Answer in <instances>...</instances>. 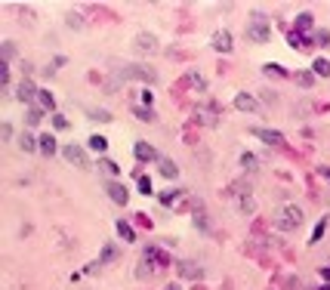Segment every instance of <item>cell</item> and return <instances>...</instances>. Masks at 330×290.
Wrapping results in <instances>:
<instances>
[{"instance_id":"cell-31","label":"cell","mask_w":330,"mask_h":290,"mask_svg":"<svg viewBox=\"0 0 330 290\" xmlns=\"http://www.w3.org/2000/svg\"><path fill=\"white\" fill-rule=\"evenodd\" d=\"M136 117L145 120V123H152V120H155V111H152V108H136Z\"/></svg>"},{"instance_id":"cell-22","label":"cell","mask_w":330,"mask_h":290,"mask_svg":"<svg viewBox=\"0 0 330 290\" xmlns=\"http://www.w3.org/2000/svg\"><path fill=\"white\" fill-rule=\"evenodd\" d=\"M312 71H315L318 77H330V62H327V59H315V62H312Z\"/></svg>"},{"instance_id":"cell-33","label":"cell","mask_w":330,"mask_h":290,"mask_svg":"<svg viewBox=\"0 0 330 290\" xmlns=\"http://www.w3.org/2000/svg\"><path fill=\"white\" fill-rule=\"evenodd\" d=\"M266 71H269V74H275V77H287V71H284L278 62H269V65H266Z\"/></svg>"},{"instance_id":"cell-42","label":"cell","mask_w":330,"mask_h":290,"mask_svg":"<svg viewBox=\"0 0 330 290\" xmlns=\"http://www.w3.org/2000/svg\"><path fill=\"white\" fill-rule=\"evenodd\" d=\"M4 139H7V142L13 139V127H10V123H4Z\"/></svg>"},{"instance_id":"cell-44","label":"cell","mask_w":330,"mask_h":290,"mask_svg":"<svg viewBox=\"0 0 330 290\" xmlns=\"http://www.w3.org/2000/svg\"><path fill=\"white\" fill-rule=\"evenodd\" d=\"M321 278H324V281H330V269H321Z\"/></svg>"},{"instance_id":"cell-41","label":"cell","mask_w":330,"mask_h":290,"mask_svg":"<svg viewBox=\"0 0 330 290\" xmlns=\"http://www.w3.org/2000/svg\"><path fill=\"white\" fill-rule=\"evenodd\" d=\"M238 207H241L244 213H250V210H253V198H250V195H244V201H238Z\"/></svg>"},{"instance_id":"cell-46","label":"cell","mask_w":330,"mask_h":290,"mask_svg":"<svg viewBox=\"0 0 330 290\" xmlns=\"http://www.w3.org/2000/svg\"><path fill=\"white\" fill-rule=\"evenodd\" d=\"M318 290H330V287H327V284H324V287H318Z\"/></svg>"},{"instance_id":"cell-8","label":"cell","mask_w":330,"mask_h":290,"mask_svg":"<svg viewBox=\"0 0 330 290\" xmlns=\"http://www.w3.org/2000/svg\"><path fill=\"white\" fill-rule=\"evenodd\" d=\"M210 44H213L216 53H232V34H229V31H216V34L210 37Z\"/></svg>"},{"instance_id":"cell-11","label":"cell","mask_w":330,"mask_h":290,"mask_svg":"<svg viewBox=\"0 0 330 290\" xmlns=\"http://www.w3.org/2000/svg\"><path fill=\"white\" fill-rule=\"evenodd\" d=\"M133 154H136V160H142V164H145V160H158V151H155L149 142H136V145H133Z\"/></svg>"},{"instance_id":"cell-24","label":"cell","mask_w":330,"mask_h":290,"mask_svg":"<svg viewBox=\"0 0 330 290\" xmlns=\"http://www.w3.org/2000/svg\"><path fill=\"white\" fill-rule=\"evenodd\" d=\"M90 117L99 120V123H108V120H112V111H105V108H90Z\"/></svg>"},{"instance_id":"cell-2","label":"cell","mask_w":330,"mask_h":290,"mask_svg":"<svg viewBox=\"0 0 330 290\" xmlns=\"http://www.w3.org/2000/svg\"><path fill=\"white\" fill-rule=\"evenodd\" d=\"M118 80H145V84H158V71L152 65H124L118 71Z\"/></svg>"},{"instance_id":"cell-43","label":"cell","mask_w":330,"mask_h":290,"mask_svg":"<svg viewBox=\"0 0 330 290\" xmlns=\"http://www.w3.org/2000/svg\"><path fill=\"white\" fill-rule=\"evenodd\" d=\"M318 173H321L324 179H330V167H318Z\"/></svg>"},{"instance_id":"cell-5","label":"cell","mask_w":330,"mask_h":290,"mask_svg":"<svg viewBox=\"0 0 330 290\" xmlns=\"http://www.w3.org/2000/svg\"><path fill=\"white\" fill-rule=\"evenodd\" d=\"M133 50H136V53H155V50H158V40H155V34H149V31H139V34L133 37Z\"/></svg>"},{"instance_id":"cell-13","label":"cell","mask_w":330,"mask_h":290,"mask_svg":"<svg viewBox=\"0 0 330 290\" xmlns=\"http://www.w3.org/2000/svg\"><path fill=\"white\" fill-rule=\"evenodd\" d=\"M235 108H241V111H256L260 105H256V99H253L250 93H238V96H235Z\"/></svg>"},{"instance_id":"cell-15","label":"cell","mask_w":330,"mask_h":290,"mask_svg":"<svg viewBox=\"0 0 330 290\" xmlns=\"http://www.w3.org/2000/svg\"><path fill=\"white\" fill-rule=\"evenodd\" d=\"M19 148H22V151H38V148H41V139H34V136L25 130V133H19Z\"/></svg>"},{"instance_id":"cell-23","label":"cell","mask_w":330,"mask_h":290,"mask_svg":"<svg viewBox=\"0 0 330 290\" xmlns=\"http://www.w3.org/2000/svg\"><path fill=\"white\" fill-rule=\"evenodd\" d=\"M136 188H139L142 195H152V179L142 176V173H136Z\"/></svg>"},{"instance_id":"cell-7","label":"cell","mask_w":330,"mask_h":290,"mask_svg":"<svg viewBox=\"0 0 330 290\" xmlns=\"http://www.w3.org/2000/svg\"><path fill=\"white\" fill-rule=\"evenodd\" d=\"M176 269H179V275H182V278H189V281H201V278H204V269H201L198 263H192V260L176 263Z\"/></svg>"},{"instance_id":"cell-27","label":"cell","mask_w":330,"mask_h":290,"mask_svg":"<svg viewBox=\"0 0 330 290\" xmlns=\"http://www.w3.org/2000/svg\"><path fill=\"white\" fill-rule=\"evenodd\" d=\"M287 44L290 47H306V37L300 31H287Z\"/></svg>"},{"instance_id":"cell-19","label":"cell","mask_w":330,"mask_h":290,"mask_svg":"<svg viewBox=\"0 0 330 290\" xmlns=\"http://www.w3.org/2000/svg\"><path fill=\"white\" fill-rule=\"evenodd\" d=\"M38 108H44V111H53V108H56V99H53L47 90H41V96H38Z\"/></svg>"},{"instance_id":"cell-9","label":"cell","mask_w":330,"mask_h":290,"mask_svg":"<svg viewBox=\"0 0 330 290\" xmlns=\"http://www.w3.org/2000/svg\"><path fill=\"white\" fill-rule=\"evenodd\" d=\"M105 191H108V198H112L118 207H124V204L130 201V195H127V188H124L121 182H108V185H105Z\"/></svg>"},{"instance_id":"cell-35","label":"cell","mask_w":330,"mask_h":290,"mask_svg":"<svg viewBox=\"0 0 330 290\" xmlns=\"http://www.w3.org/2000/svg\"><path fill=\"white\" fill-rule=\"evenodd\" d=\"M99 167H102V170H105L108 176H115V173H118V164H115V160H108V157H105V160L99 164Z\"/></svg>"},{"instance_id":"cell-16","label":"cell","mask_w":330,"mask_h":290,"mask_svg":"<svg viewBox=\"0 0 330 290\" xmlns=\"http://www.w3.org/2000/svg\"><path fill=\"white\" fill-rule=\"evenodd\" d=\"M312 25H315V19H312L309 13H300V16H297V28H293V31L306 34V31H312Z\"/></svg>"},{"instance_id":"cell-18","label":"cell","mask_w":330,"mask_h":290,"mask_svg":"<svg viewBox=\"0 0 330 290\" xmlns=\"http://www.w3.org/2000/svg\"><path fill=\"white\" fill-rule=\"evenodd\" d=\"M41 120H44V108H38V105L28 108V114H25V123H28V127H38Z\"/></svg>"},{"instance_id":"cell-30","label":"cell","mask_w":330,"mask_h":290,"mask_svg":"<svg viewBox=\"0 0 330 290\" xmlns=\"http://www.w3.org/2000/svg\"><path fill=\"white\" fill-rule=\"evenodd\" d=\"M192 84L201 90V93H207V80H204V74H198V71H192Z\"/></svg>"},{"instance_id":"cell-37","label":"cell","mask_w":330,"mask_h":290,"mask_svg":"<svg viewBox=\"0 0 330 290\" xmlns=\"http://www.w3.org/2000/svg\"><path fill=\"white\" fill-rule=\"evenodd\" d=\"M16 56V47H13V40H4V62H10Z\"/></svg>"},{"instance_id":"cell-10","label":"cell","mask_w":330,"mask_h":290,"mask_svg":"<svg viewBox=\"0 0 330 290\" xmlns=\"http://www.w3.org/2000/svg\"><path fill=\"white\" fill-rule=\"evenodd\" d=\"M145 263H149V266H170V256L167 253H161L158 250V247H145Z\"/></svg>"},{"instance_id":"cell-20","label":"cell","mask_w":330,"mask_h":290,"mask_svg":"<svg viewBox=\"0 0 330 290\" xmlns=\"http://www.w3.org/2000/svg\"><path fill=\"white\" fill-rule=\"evenodd\" d=\"M182 201V191H161V204L164 207H176Z\"/></svg>"},{"instance_id":"cell-21","label":"cell","mask_w":330,"mask_h":290,"mask_svg":"<svg viewBox=\"0 0 330 290\" xmlns=\"http://www.w3.org/2000/svg\"><path fill=\"white\" fill-rule=\"evenodd\" d=\"M115 229H118V235H121L124 241H136V235H133V229H130V222H124V219H118V222H115Z\"/></svg>"},{"instance_id":"cell-38","label":"cell","mask_w":330,"mask_h":290,"mask_svg":"<svg viewBox=\"0 0 330 290\" xmlns=\"http://www.w3.org/2000/svg\"><path fill=\"white\" fill-rule=\"evenodd\" d=\"M65 19H68V25H71V28H84V19H81L78 13H68Z\"/></svg>"},{"instance_id":"cell-3","label":"cell","mask_w":330,"mask_h":290,"mask_svg":"<svg viewBox=\"0 0 330 290\" xmlns=\"http://www.w3.org/2000/svg\"><path fill=\"white\" fill-rule=\"evenodd\" d=\"M247 37L253 40V44H269V37H272V28H269V22H266L260 13H253V22L247 25Z\"/></svg>"},{"instance_id":"cell-14","label":"cell","mask_w":330,"mask_h":290,"mask_svg":"<svg viewBox=\"0 0 330 290\" xmlns=\"http://www.w3.org/2000/svg\"><path fill=\"white\" fill-rule=\"evenodd\" d=\"M158 164H161V176L164 179H176L179 176V167H176L170 157H158Z\"/></svg>"},{"instance_id":"cell-1","label":"cell","mask_w":330,"mask_h":290,"mask_svg":"<svg viewBox=\"0 0 330 290\" xmlns=\"http://www.w3.org/2000/svg\"><path fill=\"white\" fill-rule=\"evenodd\" d=\"M275 225H278L281 232H297V229L303 225V210H300L297 204H284V207H278Z\"/></svg>"},{"instance_id":"cell-4","label":"cell","mask_w":330,"mask_h":290,"mask_svg":"<svg viewBox=\"0 0 330 290\" xmlns=\"http://www.w3.org/2000/svg\"><path fill=\"white\" fill-rule=\"evenodd\" d=\"M62 157H65L68 164H75L78 170H90V154H87L81 145H75V142H68V145L62 148Z\"/></svg>"},{"instance_id":"cell-45","label":"cell","mask_w":330,"mask_h":290,"mask_svg":"<svg viewBox=\"0 0 330 290\" xmlns=\"http://www.w3.org/2000/svg\"><path fill=\"white\" fill-rule=\"evenodd\" d=\"M164 290H179V284H167V287H164Z\"/></svg>"},{"instance_id":"cell-32","label":"cell","mask_w":330,"mask_h":290,"mask_svg":"<svg viewBox=\"0 0 330 290\" xmlns=\"http://www.w3.org/2000/svg\"><path fill=\"white\" fill-rule=\"evenodd\" d=\"M0 84H4V90H10V68H7V62H0Z\"/></svg>"},{"instance_id":"cell-6","label":"cell","mask_w":330,"mask_h":290,"mask_svg":"<svg viewBox=\"0 0 330 290\" xmlns=\"http://www.w3.org/2000/svg\"><path fill=\"white\" fill-rule=\"evenodd\" d=\"M16 96H19V102H34V99H38L41 96V90L38 87H34V80H19V87H16Z\"/></svg>"},{"instance_id":"cell-36","label":"cell","mask_w":330,"mask_h":290,"mask_svg":"<svg viewBox=\"0 0 330 290\" xmlns=\"http://www.w3.org/2000/svg\"><path fill=\"white\" fill-rule=\"evenodd\" d=\"M115 256H118V250H115V247H112V244H108V247H105V250H102V260H99V263H112Z\"/></svg>"},{"instance_id":"cell-25","label":"cell","mask_w":330,"mask_h":290,"mask_svg":"<svg viewBox=\"0 0 330 290\" xmlns=\"http://www.w3.org/2000/svg\"><path fill=\"white\" fill-rule=\"evenodd\" d=\"M297 84H300V87H306V90H309V87H312V84H315V71H303V74H297Z\"/></svg>"},{"instance_id":"cell-34","label":"cell","mask_w":330,"mask_h":290,"mask_svg":"<svg viewBox=\"0 0 330 290\" xmlns=\"http://www.w3.org/2000/svg\"><path fill=\"white\" fill-rule=\"evenodd\" d=\"M324 229H327V219H321V222L315 225V232H312V244H318V241H321V235H324Z\"/></svg>"},{"instance_id":"cell-26","label":"cell","mask_w":330,"mask_h":290,"mask_svg":"<svg viewBox=\"0 0 330 290\" xmlns=\"http://www.w3.org/2000/svg\"><path fill=\"white\" fill-rule=\"evenodd\" d=\"M256 164H260V160H256V154H250V151L241 154V167L244 170H256Z\"/></svg>"},{"instance_id":"cell-28","label":"cell","mask_w":330,"mask_h":290,"mask_svg":"<svg viewBox=\"0 0 330 290\" xmlns=\"http://www.w3.org/2000/svg\"><path fill=\"white\" fill-rule=\"evenodd\" d=\"M90 148L93 151H105L108 148V139L105 136H90Z\"/></svg>"},{"instance_id":"cell-40","label":"cell","mask_w":330,"mask_h":290,"mask_svg":"<svg viewBox=\"0 0 330 290\" xmlns=\"http://www.w3.org/2000/svg\"><path fill=\"white\" fill-rule=\"evenodd\" d=\"M53 127H56V130H68V120H65L62 114H53Z\"/></svg>"},{"instance_id":"cell-39","label":"cell","mask_w":330,"mask_h":290,"mask_svg":"<svg viewBox=\"0 0 330 290\" xmlns=\"http://www.w3.org/2000/svg\"><path fill=\"white\" fill-rule=\"evenodd\" d=\"M152 275V269H149V263L145 260H139V269H136V278H149Z\"/></svg>"},{"instance_id":"cell-29","label":"cell","mask_w":330,"mask_h":290,"mask_svg":"<svg viewBox=\"0 0 330 290\" xmlns=\"http://www.w3.org/2000/svg\"><path fill=\"white\" fill-rule=\"evenodd\" d=\"M315 40H318V47H330V34L324 28H315Z\"/></svg>"},{"instance_id":"cell-17","label":"cell","mask_w":330,"mask_h":290,"mask_svg":"<svg viewBox=\"0 0 330 290\" xmlns=\"http://www.w3.org/2000/svg\"><path fill=\"white\" fill-rule=\"evenodd\" d=\"M41 151H44L47 157L56 154V136H53V133H44V136H41Z\"/></svg>"},{"instance_id":"cell-12","label":"cell","mask_w":330,"mask_h":290,"mask_svg":"<svg viewBox=\"0 0 330 290\" xmlns=\"http://www.w3.org/2000/svg\"><path fill=\"white\" fill-rule=\"evenodd\" d=\"M256 136H260L263 142H269V145H281L284 142V133H278V130H266V127H260V130H253Z\"/></svg>"}]
</instances>
